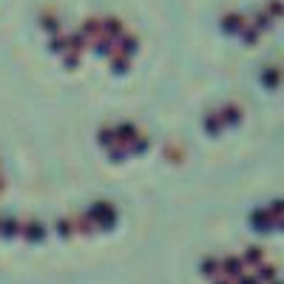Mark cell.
Instances as JSON below:
<instances>
[{
	"instance_id": "cell-1",
	"label": "cell",
	"mask_w": 284,
	"mask_h": 284,
	"mask_svg": "<svg viewBox=\"0 0 284 284\" xmlns=\"http://www.w3.org/2000/svg\"><path fill=\"white\" fill-rule=\"evenodd\" d=\"M244 23H242V14H227L225 17V29L227 32H236V29H242Z\"/></svg>"
},
{
	"instance_id": "cell-2",
	"label": "cell",
	"mask_w": 284,
	"mask_h": 284,
	"mask_svg": "<svg viewBox=\"0 0 284 284\" xmlns=\"http://www.w3.org/2000/svg\"><path fill=\"white\" fill-rule=\"evenodd\" d=\"M244 261H250V264H259V261H261V250H259V247H250L247 253H244Z\"/></svg>"
},
{
	"instance_id": "cell-3",
	"label": "cell",
	"mask_w": 284,
	"mask_h": 284,
	"mask_svg": "<svg viewBox=\"0 0 284 284\" xmlns=\"http://www.w3.org/2000/svg\"><path fill=\"white\" fill-rule=\"evenodd\" d=\"M279 80H282V74H279V71H264V82H267V85H276Z\"/></svg>"
},
{
	"instance_id": "cell-4",
	"label": "cell",
	"mask_w": 284,
	"mask_h": 284,
	"mask_svg": "<svg viewBox=\"0 0 284 284\" xmlns=\"http://www.w3.org/2000/svg\"><path fill=\"white\" fill-rule=\"evenodd\" d=\"M259 279H261V282H273V279H276V270H273V267H261Z\"/></svg>"
},
{
	"instance_id": "cell-5",
	"label": "cell",
	"mask_w": 284,
	"mask_h": 284,
	"mask_svg": "<svg viewBox=\"0 0 284 284\" xmlns=\"http://www.w3.org/2000/svg\"><path fill=\"white\" fill-rule=\"evenodd\" d=\"M270 216H273V219H276V216H284V202L270 204Z\"/></svg>"
}]
</instances>
